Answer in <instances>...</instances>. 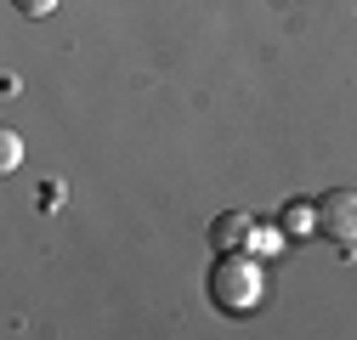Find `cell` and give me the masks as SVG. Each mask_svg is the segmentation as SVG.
<instances>
[{
    "label": "cell",
    "instance_id": "3",
    "mask_svg": "<svg viewBox=\"0 0 357 340\" xmlns=\"http://www.w3.org/2000/svg\"><path fill=\"white\" fill-rule=\"evenodd\" d=\"M250 233H255V222L244 216V210H221V216L210 222V244L215 249H250Z\"/></svg>",
    "mask_w": 357,
    "mask_h": 340
},
{
    "label": "cell",
    "instance_id": "1",
    "mask_svg": "<svg viewBox=\"0 0 357 340\" xmlns=\"http://www.w3.org/2000/svg\"><path fill=\"white\" fill-rule=\"evenodd\" d=\"M261 267L250 261V249H221L215 267H210V301L221 312H250L261 301Z\"/></svg>",
    "mask_w": 357,
    "mask_h": 340
},
{
    "label": "cell",
    "instance_id": "4",
    "mask_svg": "<svg viewBox=\"0 0 357 340\" xmlns=\"http://www.w3.org/2000/svg\"><path fill=\"white\" fill-rule=\"evenodd\" d=\"M278 227H284L289 238H306V233H318V204H306V199H289V204L278 210Z\"/></svg>",
    "mask_w": 357,
    "mask_h": 340
},
{
    "label": "cell",
    "instance_id": "2",
    "mask_svg": "<svg viewBox=\"0 0 357 340\" xmlns=\"http://www.w3.org/2000/svg\"><path fill=\"white\" fill-rule=\"evenodd\" d=\"M318 238L351 249L357 244V193L351 187H329L318 193Z\"/></svg>",
    "mask_w": 357,
    "mask_h": 340
},
{
    "label": "cell",
    "instance_id": "5",
    "mask_svg": "<svg viewBox=\"0 0 357 340\" xmlns=\"http://www.w3.org/2000/svg\"><path fill=\"white\" fill-rule=\"evenodd\" d=\"M17 164H23V137L0 131V170H17Z\"/></svg>",
    "mask_w": 357,
    "mask_h": 340
},
{
    "label": "cell",
    "instance_id": "6",
    "mask_svg": "<svg viewBox=\"0 0 357 340\" xmlns=\"http://www.w3.org/2000/svg\"><path fill=\"white\" fill-rule=\"evenodd\" d=\"M12 12H23V17H52L57 0H12Z\"/></svg>",
    "mask_w": 357,
    "mask_h": 340
}]
</instances>
